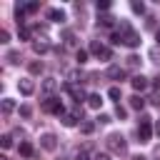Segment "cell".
Here are the masks:
<instances>
[{
  "label": "cell",
  "mask_w": 160,
  "mask_h": 160,
  "mask_svg": "<svg viewBox=\"0 0 160 160\" xmlns=\"http://www.w3.org/2000/svg\"><path fill=\"white\" fill-rule=\"evenodd\" d=\"M152 88H155V90L160 92V78H155V80H152Z\"/></svg>",
  "instance_id": "cell-39"
},
{
  "label": "cell",
  "mask_w": 160,
  "mask_h": 160,
  "mask_svg": "<svg viewBox=\"0 0 160 160\" xmlns=\"http://www.w3.org/2000/svg\"><path fill=\"white\" fill-rule=\"evenodd\" d=\"M18 90H20L22 95H32V92H35V85H32V80H20V82H18Z\"/></svg>",
  "instance_id": "cell-12"
},
{
  "label": "cell",
  "mask_w": 160,
  "mask_h": 160,
  "mask_svg": "<svg viewBox=\"0 0 160 160\" xmlns=\"http://www.w3.org/2000/svg\"><path fill=\"white\" fill-rule=\"evenodd\" d=\"M118 32H120V38H122V45H128V48H138L140 45V35L130 28V22H120V28H118Z\"/></svg>",
  "instance_id": "cell-1"
},
{
  "label": "cell",
  "mask_w": 160,
  "mask_h": 160,
  "mask_svg": "<svg viewBox=\"0 0 160 160\" xmlns=\"http://www.w3.org/2000/svg\"><path fill=\"white\" fill-rule=\"evenodd\" d=\"M102 105V98L98 95V92H92V95H88V108H92V110H98Z\"/></svg>",
  "instance_id": "cell-16"
},
{
  "label": "cell",
  "mask_w": 160,
  "mask_h": 160,
  "mask_svg": "<svg viewBox=\"0 0 160 160\" xmlns=\"http://www.w3.org/2000/svg\"><path fill=\"white\" fill-rule=\"evenodd\" d=\"M0 110H2V115H10V112L15 110V100H10V98H2V102H0Z\"/></svg>",
  "instance_id": "cell-13"
},
{
  "label": "cell",
  "mask_w": 160,
  "mask_h": 160,
  "mask_svg": "<svg viewBox=\"0 0 160 160\" xmlns=\"http://www.w3.org/2000/svg\"><path fill=\"white\" fill-rule=\"evenodd\" d=\"M115 115H118V118L122 120V118L128 115V110H125V108H120V102H118V108H115Z\"/></svg>",
  "instance_id": "cell-33"
},
{
  "label": "cell",
  "mask_w": 160,
  "mask_h": 160,
  "mask_svg": "<svg viewBox=\"0 0 160 160\" xmlns=\"http://www.w3.org/2000/svg\"><path fill=\"white\" fill-rule=\"evenodd\" d=\"M18 58H20V52H15V50L8 52V60H10V62H18Z\"/></svg>",
  "instance_id": "cell-36"
},
{
  "label": "cell",
  "mask_w": 160,
  "mask_h": 160,
  "mask_svg": "<svg viewBox=\"0 0 160 160\" xmlns=\"http://www.w3.org/2000/svg\"><path fill=\"white\" fill-rule=\"evenodd\" d=\"M0 42H2V45L10 42V32H8V30H0Z\"/></svg>",
  "instance_id": "cell-32"
},
{
  "label": "cell",
  "mask_w": 160,
  "mask_h": 160,
  "mask_svg": "<svg viewBox=\"0 0 160 160\" xmlns=\"http://www.w3.org/2000/svg\"><path fill=\"white\" fill-rule=\"evenodd\" d=\"M108 78H110V80H125V68L110 65V68H108Z\"/></svg>",
  "instance_id": "cell-8"
},
{
  "label": "cell",
  "mask_w": 160,
  "mask_h": 160,
  "mask_svg": "<svg viewBox=\"0 0 160 160\" xmlns=\"http://www.w3.org/2000/svg\"><path fill=\"white\" fill-rule=\"evenodd\" d=\"M0 145H2V150H10L12 148V135H2L0 138Z\"/></svg>",
  "instance_id": "cell-26"
},
{
  "label": "cell",
  "mask_w": 160,
  "mask_h": 160,
  "mask_svg": "<svg viewBox=\"0 0 160 160\" xmlns=\"http://www.w3.org/2000/svg\"><path fill=\"white\" fill-rule=\"evenodd\" d=\"M130 8H132V12H138V15H142V12H145V5H142L140 0H132V2H130Z\"/></svg>",
  "instance_id": "cell-24"
},
{
  "label": "cell",
  "mask_w": 160,
  "mask_h": 160,
  "mask_svg": "<svg viewBox=\"0 0 160 160\" xmlns=\"http://www.w3.org/2000/svg\"><path fill=\"white\" fill-rule=\"evenodd\" d=\"M75 60H78V65H85L88 62V50H78L75 52Z\"/></svg>",
  "instance_id": "cell-25"
},
{
  "label": "cell",
  "mask_w": 160,
  "mask_h": 160,
  "mask_svg": "<svg viewBox=\"0 0 160 160\" xmlns=\"http://www.w3.org/2000/svg\"><path fill=\"white\" fill-rule=\"evenodd\" d=\"M100 60H112V50H110V48H105V50L100 52Z\"/></svg>",
  "instance_id": "cell-31"
},
{
  "label": "cell",
  "mask_w": 160,
  "mask_h": 160,
  "mask_svg": "<svg viewBox=\"0 0 160 160\" xmlns=\"http://www.w3.org/2000/svg\"><path fill=\"white\" fill-rule=\"evenodd\" d=\"M150 102H152V105H158V108H160V98H158V95H155V98H152V100H150Z\"/></svg>",
  "instance_id": "cell-40"
},
{
  "label": "cell",
  "mask_w": 160,
  "mask_h": 160,
  "mask_svg": "<svg viewBox=\"0 0 160 160\" xmlns=\"http://www.w3.org/2000/svg\"><path fill=\"white\" fill-rule=\"evenodd\" d=\"M102 50H105V45H102V42H98V40H92V42H90V52H92V55H98V58H100V52H102Z\"/></svg>",
  "instance_id": "cell-21"
},
{
  "label": "cell",
  "mask_w": 160,
  "mask_h": 160,
  "mask_svg": "<svg viewBox=\"0 0 160 160\" xmlns=\"http://www.w3.org/2000/svg\"><path fill=\"white\" fill-rule=\"evenodd\" d=\"M65 90H68V92H70V95L75 98V102H78V105H80L82 100H88L85 90H82V88H78V85H70V82H65Z\"/></svg>",
  "instance_id": "cell-5"
},
{
  "label": "cell",
  "mask_w": 160,
  "mask_h": 160,
  "mask_svg": "<svg viewBox=\"0 0 160 160\" xmlns=\"http://www.w3.org/2000/svg\"><path fill=\"white\" fill-rule=\"evenodd\" d=\"M75 160H90V155H88V150H80V152L75 155Z\"/></svg>",
  "instance_id": "cell-37"
},
{
  "label": "cell",
  "mask_w": 160,
  "mask_h": 160,
  "mask_svg": "<svg viewBox=\"0 0 160 160\" xmlns=\"http://www.w3.org/2000/svg\"><path fill=\"white\" fill-rule=\"evenodd\" d=\"M92 130H95V122H92V120H85V122H80V132H82V135H90Z\"/></svg>",
  "instance_id": "cell-20"
},
{
  "label": "cell",
  "mask_w": 160,
  "mask_h": 160,
  "mask_svg": "<svg viewBox=\"0 0 160 160\" xmlns=\"http://www.w3.org/2000/svg\"><path fill=\"white\" fill-rule=\"evenodd\" d=\"M18 152H20L22 158H32V145H30L28 140H22V142L18 145Z\"/></svg>",
  "instance_id": "cell-15"
},
{
  "label": "cell",
  "mask_w": 160,
  "mask_h": 160,
  "mask_svg": "<svg viewBox=\"0 0 160 160\" xmlns=\"http://www.w3.org/2000/svg\"><path fill=\"white\" fill-rule=\"evenodd\" d=\"M110 8V0H98V10H108Z\"/></svg>",
  "instance_id": "cell-35"
},
{
  "label": "cell",
  "mask_w": 160,
  "mask_h": 160,
  "mask_svg": "<svg viewBox=\"0 0 160 160\" xmlns=\"http://www.w3.org/2000/svg\"><path fill=\"white\" fill-rule=\"evenodd\" d=\"M60 120H62V125H65V128H72V125L78 122V115H75V112L70 110V112H65V115H60Z\"/></svg>",
  "instance_id": "cell-14"
},
{
  "label": "cell",
  "mask_w": 160,
  "mask_h": 160,
  "mask_svg": "<svg viewBox=\"0 0 160 160\" xmlns=\"http://www.w3.org/2000/svg\"><path fill=\"white\" fill-rule=\"evenodd\" d=\"M155 132H158V135H160V122H158V125H155Z\"/></svg>",
  "instance_id": "cell-41"
},
{
  "label": "cell",
  "mask_w": 160,
  "mask_h": 160,
  "mask_svg": "<svg viewBox=\"0 0 160 160\" xmlns=\"http://www.w3.org/2000/svg\"><path fill=\"white\" fill-rule=\"evenodd\" d=\"M130 85H132L138 92H142L150 82H148V78H145V75H132V78H130Z\"/></svg>",
  "instance_id": "cell-7"
},
{
  "label": "cell",
  "mask_w": 160,
  "mask_h": 160,
  "mask_svg": "<svg viewBox=\"0 0 160 160\" xmlns=\"http://www.w3.org/2000/svg\"><path fill=\"white\" fill-rule=\"evenodd\" d=\"M42 110L45 112H52V115H65V108L58 98H45L42 100Z\"/></svg>",
  "instance_id": "cell-4"
},
{
  "label": "cell",
  "mask_w": 160,
  "mask_h": 160,
  "mask_svg": "<svg viewBox=\"0 0 160 160\" xmlns=\"http://www.w3.org/2000/svg\"><path fill=\"white\" fill-rule=\"evenodd\" d=\"M92 160H110V155H108V152H98Z\"/></svg>",
  "instance_id": "cell-38"
},
{
  "label": "cell",
  "mask_w": 160,
  "mask_h": 160,
  "mask_svg": "<svg viewBox=\"0 0 160 160\" xmlns=\"http://www.w3.org/2000/svg\"><path fill=\"white\" fill-rule=\"evenodd\" d=\"M55 88H58V80H55V78H45V80H42V92H45L48 98H52Z\"/></svg>",
  "instance_id": "cell-10"
},
{
  "label": "cell",
  "mask_w": 160,
  "mask_h": 160,
  "mask_svg": "<svg viewBox=\"0 0 160 160\" xmlns=\"http://www.w3.org/2000/svg\"><path fill=\"white\" fill-rule=\"evenodd\" d=\"M98 22H100V25H102V28H112V22H115V18H112V15H108V12H105V15H100V18H98Z\"/></svg>",
  "instance_id": "cell-18"
},
{
  "label": "cell",
  "mask_w": 160,
  "mask_h": 160,
  "mask_svg": "<svg viewBox=\"0 0 160 160\" xmlns=\"http://www.w3.org/2000/svg\"><path fill=\"white\" fill-rule=\"evenodd\" d=\"M110 120H112V118H110V115H105V112H102V115H98V122H100V125H108Z\"/></svg>",
  "instance_id": "cell-34"
},
{
  "label": "cell",
  "mask_w": 160,
  "mask_h": 160,
  "mask_svg": "<svg viewBox=\"0 0 160 160\" xmlns=\"http://www.w3.org/2000/svg\"><path fill=\"white\" fill-rule=\"evenodd\" d=\"M22 8H25V12H38V8H40V5H38V2H25Z\"/></svg>",
  "instance_id": "cell-28"
},
{
  "label": "cell",
  "mask_w": 160,
  "mask_h": 160,
  "mask_svg": "<svg viewBox=\"0 0 160 160\" xmlns=\"http://www.w3.org/2000/svg\"><path fill=\"white\" fill-rule=\"evenodd\" d=\"M138 65H140V58L138 55H130L128 58V68H138Z\"/></svg>",
  "instance_id": "cell-29"
},
{
  "label": "cell",
  "mask_w": 160,
  "mask_h": 160,
  "mask_svg": "<svg viewBox=\"0 0 160 160\" xmlns=\"http://www.w3.org/2000/svg\"><path fill=\"white\" fill-rule=\"evenodd\" d=\"M108 98H110V100H120V98H122V92H120V88H118V85H112V88L108 90Z\"/></svg>",
  "instance_id": "cell-23"
},
{
  "label": "cell",
  "mask_w": 160,
  "mask_h": 160,
  "mask_svg": "<svg viewBox=\"0 0 160 160\" xmlns=\"http://www.w3.org/2000/svg\"><path fill=\"white\" fill-rule=\"evenodd\" d=\"M18 35H20V40H30V38H32V30H30L28 25H22V28L18 30Z\"/></svg>",
  "instance_id": "cell-22"
},
{
  "label": "cell",
  "mask_w": 160,
  "mask_h": 160,
  "mask_svg": "<svg viewBox=\"0 0 160 160\" xmlns=\"http://www.w3.org/2000/svg\"><path fill=\"white\" fill-rule=\"evenodd\" d=\"M130 108H132V110H142V108H145V100H142L140 95H132V98H130Z\"/></svg>",
  "instance_id": "cell-17"
},
{
  "label": "cell",
  "mask_w": 160,
  "mask_h": 160,
  "mask_svg": "<svg viewBox=\"0 0 160 160\" xmlns=\"http://www.w3.org/2000/svg\"><path fill=\"white\" fill-rule=\"evenodd\" d=\"M40 145H42L45 150H50V152H52V150L58 148V138H55L52 132H45V135H40Z\"/></svg>",
  "instance_id": "cell-6"
},
{
  "label": "cell",
  "mask_w": 160,
  "mask_h": 160,
  "mask_svg": "<svg viewBox=\"0 0 160 160\" xmlns=\"http://www.w3.org/2000/svg\"><path fill=\"white\" fill-rule=\"evenodd\" d=\"M32 50H35L38 55H42V52H48V50H50V42H48L45 38H40V40H35V42H32Z\"/></svg>",
  "instance_id": "cell-11"
},
{
  "label": "cell",
  "mask_w": 160,
  "mask_h": 160,
  "mask_svg": "<svg viewBox=\"0 0 160 160\" xmlns=\"http://www.w3.org/2000/svg\"><path fill=\"white\" fill-rule=\"evenodd\" d=\"M138 138H140V142H150V138H152V120H150L148 115H140Z\"/></svg>",
  "instance_id": "cell-3"
},
{
  "label": "cell",
  "mask_w": 160,
  "mask_h": 160,
  "mask_svg": "<svg viewBox=\"0 0 160 160\" xmlns=\"http://www.w3.org/2000/svg\"><path fill=\"white\" fill-rule=\"evenodd\" d=\"M20 115H22V118H30V115H32V108H30V105H20Z\"/></svg>",
  "instance_id": "cell-30"
},
{
  "label": "cell",
  "mask_w": 160,
  "mask_h": 160,
  "mask_svg": "<svg viewBox=\"0 0 160 160\" xmlns=\"http://www.w3.org/2000/svg\"><path fill=\"white\" fill-rule=\"evenodd\" d=\"M62 38H65V42H68V45H75V32H72V30H65V35H62Z\"/></svg>",
  "instance_id": "cell-27"
},
{
  "label": "cell",
  "mask_w": 160,
  "mask_h": 160,
  "mask_svg": "<svg viewBox=\"0 0 160 160\" xmlns=\"http://www.w3.org/2000/svg\"><path fill=\"white\" fill-rule=\"evenodd\" d=\"M48 20H52V22H65V10L50 8V10H48Z\"/></svg>",
  "instance_id": "cell-9"
},
{
  "label": "cell",
  "mask_w": 160,
  "mask_h": 160,
  "mask_svg": "<svg viewBox=\"0 0 160 160\" xmlns=\"http://www.w3.org/2000/svg\"><path fill=\"white\" fill-rule=\"evenodd\" d=\"M108 150L115 152V155H125V152H128L125 138H122L120 132H110V135H108Z\"/></svg>",
  "instance_id": "cell-2"
},
{
  "label": "cell",
  "mask_w": 160,
  "mask_h": 160,
  "mask_svg": "<svg viewBox=\"0 0 160 160\" xmlns=\"http://www.w3.org/2000/svg\"><path fill=\"white\" fill-rule=\"evenodd\" d=\"M155 38H158V42H160V30H158V35H155Z\"/></svg>",
  "instance_id": "cell-42"
},
{
  "label": "cell",
  "mask_w": 160,
  "mask_h": 160,
  "mask_svg": "<svg viewBox=\"0 0 160 160\" xmlns=\"http://www.w3.org/2000/svg\"><path fill=\"white\" fill-rule=\"evenodd\" d=\"M28 70H30V75H40V72H42V62H40V60H32V62L28 65Z\"/></svg>",
  "instance_id": "cell-19"
}]
</instances>
